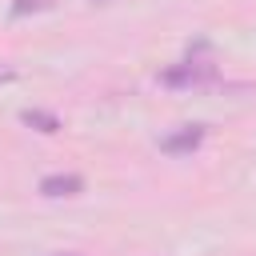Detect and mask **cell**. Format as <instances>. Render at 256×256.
<instances>
[{"mask_svg":"<svg viewBox=\"0 0 256 256\" xmlns=\"http://www.w3.org/2000/svg\"><path fill=\"white\" fill-rule=\"evenodd\" d=\"M216 80H220V72H216V64H208V60H184V64H172V68L160 72V84H164V88H180V92L208 88V84H216Z\"/></svg>","mask_w":256,"mask_h":256,"instance_id":"obj_1","label":"cell"},{"mask_svg":"<svg viewBox=\"0 0 256 256\" xmlns=\"http://www.w3.org/2000/svg\"><path fill=\"white\" fill-rule=\"evenodd\" d=\"M200 144H204V128L200 124H188V128H176V132L160 136V152H168V156H188Z\"/></svg>","mask_w":256,"mask_h":256,"instance_id":"obj_2","label":"cell"},{"mask_svg":"<svg viewBox=\"0 0 256 256\" xmlns=\"http://www.w3.org/2000/svg\"><path fill=\"white\" fill-rule=\"evenodd\" d=\"M40 192H44V196H52V200H56V196H80V192H84V180H80V176H72V172L44 176V180H40Z\"/></svg>","mask_w":256,"mask_h":256,"instance_id":"obj_3","label":"cell"},{"mask_svg":"<svg viewBox=\"0 0 256 256\" xmlns=\"http://www.w3.org/2000/svg\"><path fill=\"white\" fill-rule=\"evenodd\" d=\"M20 120H24L28 128H36V132H48V136H52V132H60V120H56L52 112H40V108H24V112H20Z\"/></svg>","mask_w":256,"mask_h":256,"instance_id":"obj_4","label":"cell"},{"mask_svg":"<svg viewBox=\"0 0 256 256\" xmlns=\"http://www.w3.org/2000/svg\"><path fill=\"white\" fill-rule=\"evenodd\" d=\"M48 4H52V0H16V4H12V12H16V16H24V12H40V8H48Z\"/></svg>","mask_w":256,"mask_h":256,"instance_id":"obj_5","label":"cell"},{"mask_svg":"<svg viewBox=\"0 0 256 256\" xmlns=\"http://www.w3.org/2000/svg\"><path fill=\"white\" fill-rule=\"evenodd\" d=\"M68 256H72V252H68Z\"/></svg>","mask_w":256,"mask_h":256,"instance_id":"obj_6","label":"cell"}]
</instances>
